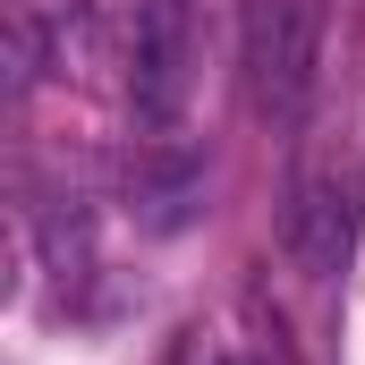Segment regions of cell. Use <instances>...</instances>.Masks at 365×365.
<instances>
[{
    "label": "cell",
    "instance_id": "1",
    "mask_svg": "<svg viewBox=\"0 0 365 365\" xmlns=\"http://www.w3.org/2000/svg\"><path fill=\"white\" fill-rule=\"evenodd\" d=\"M238 60H247V93L272 128H297L314 77H323V9L314 0H247L238 17Z\"/></svg>",
    "mask_w": 365,
    "mask_h": 365
},
{
    "label": "cell",
    "instance_id": "2",
    "mask_svg": "<svg viewBox=\"0 0 365 365\" xmlns=\"http://www.w3.org/2000/svg\"><path fill=\"white\" fill-rule=\"evenodd\" d=\"M195 93V9L187 0H136L128 17V110L145 136H170Z\"/></svg>",
    "mask_w": 365,
    "mask_h": 365
},
{
    "label": "cell",
    "instance_id": "3",
    "mask_svg": "<svg viewBox=\"0 0 365 365\" xmlns=\"http://www.w3.org/2000/svg\"><path fill=\"white\" fill-rule=\"evenodd\" d=\"M280 255H289V272H306V280H331L357 255V179L349 170H297L289 179Z\"/></svg>",
    "mask_w": 365,
    "mask_h": 365
},
{
    "label": "cell",
    "instance_id": "4",
    "mask_svg": "<svg viewBox=\"0 0 365 365\" xmlns=\"http://www.w3.org/2000/svg\"><path fill=\"white\" fill-rule=\"evenodd\" d=\"M128 204H136V221L145 230H187L195 221V204H204V162L187 153V145H170V136H153L145 153H136V170H128Z\"/></svg>",
    "mask_w": 365,
    "mask_h": 365
},
{
    "label": "cell",
    "instance_id": "5",
    "mask_svg": "<svg viewBox=\"0 0 365 365\" xmlns=\"http://www.w3.org/2000/svg\"><path fill=\"white\" fill-rule=\"evenodd\" d=\"M34 77H43V26L34 17H9V86L26 93Z\"/></svg>",
    "mask_w": 365,
    "mask_h": 365
},
{
    "label": "cell",
    "instance_id": "6",
    "mask_svg": "<svg viewBox=\"0 0 365 365\" xmlns=\"http://www.w3.org/2000/svg\"><path fill=\"white\" fill-rule=\"evenodd\" d=\"M204 365H238V357H204Z\"/></svg>",
    "mask_w": 365,
    "mask_h": 365
}]
</instances>
